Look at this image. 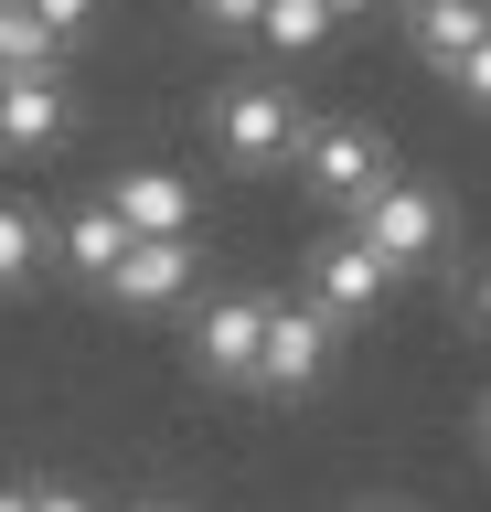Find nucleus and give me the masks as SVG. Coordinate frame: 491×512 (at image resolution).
Returning <instances> with one entry per match:
<instances>
[{
    "label": "nucleus",
    "instance_id": "nucleus-1",
    "mask_svg": "<svg viewBox=\"0 0 491 512\" xmlns=\"http://www.w3.org/2000/svg\"><path fill=\"white\" fill-rule=\"evenodd\" d=\"M203 139L225 171H289L299 139H310V107H299L289 75H225L214 107H203Z\"/></svg>",
    "mask_w": 491,
    "mask_h": 512
},
{
    "label": "nucleus",
    "instance_id": "nucleus-2",
    "mask_svg": "<svg viewBox=\"0 0 491 512\" xmlns=\"http://www.w3.org/2000/svg\"><path fill=\"white\" fill-rule=\"evenodd\" d=\"M342 224H353L363 246L385 256L395 278H438V267H449V235H459V224H449V192L417 182V171H385V182L363 192Z\"/></svg>",
    "mask_w": 491,
    "mask_h": 512
},
{
    "label": "nucleus",
    "instance_id": "nucleus-3",
    "mask_svg": "<svg viewBox=\"0 0 491 512\" xmlns=\"http://www.w3.org/2000/svg\"><path fill=\"white\" fill-rule=\"evenodd\" d=\"M385 171H395V150H385V128H374V118H310V139H299V160H289V182L310 192L331 224L353 214Z\"/></svg>",
    "mask_w": 491,
    "mask_h": 512
},
{
    "label": "nucleus",
    "instance_id": "nucleus-4",
    "mask_svg": "<svg viewBox=\"0 0 491 512\" xmlns=\"http://www.w3.org/2000/svg\"><path fill=\"white\" fill-rule=\"evenodd\" d=\"M299 299H310V310H331L342 331H363V320L395 299V267L363 246L353 224H331V235H310V246H299Z\"/></svg>",
    "mask_w": 491,
    "mask_h": 512
},
{
    "label": "nucleus",
    "instance_id": "nucleus-5",
    "mask_svg": "<svg viewBox=\"0 0 491 512\" xmlns=\"http://www.w3.org/2000/svg\"><path fill=\"white\" fill-rule=\"evenodd\" d=\"M75 139V64H0V160H43Z\"/></svg>",
    "mask_w": 491,
    "mask_h": 512
},
{
    "label": "nucleus",
    "instance_id": "nucleus-6",
    "mask_svg": "<svg viewBox=\"0 0 491 512\" xmlns=\"http://www.w3.org/2000/svg\"><path fill=\"white\" fill-rule=\"evenodd\" d=\"M331 363H342V320L310 310V299H278V310H267V352H257V384H246V395H321Z\"/></svg>",
    "mask_w": 491,
    "mask_h": 512
},
{
    "label": "nucleus",
    "instance_id": "nucleus-7",
    "mask_svg": "<svg viewBox=\"0 0 491 512\" xmlns=\"http://www.w3.org/2000/svg\"><path fill=\"white\" fill-rule=\"evenodd\" d=\"M267 288H203L193 299V374L203 384H257V352H267Z\"/></svg>",
    "mask_w": 491,
    "mask_h": 512
},
{
    "label": "nucleus",
    "instance_id": "nucleus-8",
    "mask_svg": "<svg viewBox=\"0 0 491 512\" xmlns=\"http://www.w3.org/2000/svg\"><path fill=\"white\" fill-rule=\"evenodd\" d=\"M107 299L118 310H182V299H203V246L193 235H129V256L107 267Z\"/></svg>",
    "mask_w": 491,
    "mask_h": 512
},
{
    "label": "nucleus",
    "instance_id": "nucleus-9",
    "mask_svg": "<svg viewBox=\"0 0 491 512\" xmlns=\"http://www.w3.org/2000/svg\"><path fill=\"white\" fill-rule=\"evenodd\" d=\"M107 203L129 214V235H193V224H203V192L182 182V171H161V160L118 171V182H107Z\"/></svg>",
    "mask_w": 491,
    "mask_h": 512
},
{
    "label": "nucleus",
    "instance_id": "nucleus-10",
    "mask_svg": "<svg viewBox=\"0 0 491 512\" xmlns=\"http://www.w3.org/2000/svg\"><path fill=\"white\" fill-rule=\"evenodd\" d=\"M395 32H406V54H417L427 75H449V64L491 32V0H406V11H395Z\"/></svg>",
    "mask_w": 491,
    "mask_h": 512
},
{
    "label": "nucleus",
    "instance_id": "nucleus-11",
    "mask_svg": "<svg viewBox=\"0 0 491 512\" xmlns=\"http://www.w3.org/2000/svg\"><path fill=\"white\" fill-rule=\"evenodd\" d=\"M54 256H65V278H86V288H107V267H118V256H129V214H118V203H75L65 224H54Z\"/></svg>",
    "mask_w": 491,
    "mask_h": 512
},
{
    "label": "nucleus",
    "instance_id": "nucleus-12",
    "mask_svg": "<svg viewBox=\"0 0 491 512\" xmlns=\"http://www.w3.org/2000/svg\"><path fill=\"white\" fill-rule=\"evenodd\" d=\"M43 267H54V224H43V203L0 192V299H22Z\"/></svg>",
    "mask_w": 491,
    "mask_h": 512
},
{
    "label": "nucleus",
    "instance_id": "nucleus-13",
    "mask_svg": "<svg viewBox=\"0 0 491 512\" xmlns=\"http://www.w3.org/2000/svg\"><path fill=\"white\" fill-rule=\"evenodd\" d=\"M438 310H449L459 342H491V246H470V256L438 267Z\"/></svg>",
    "mask_w": 491,
    "mask_h": 512
},
{
    "label": "nucleus",
    "instance_id": "nucleus-14",
    "mask_svg": "<svg viewBox=\"0 0 491 512\" xmlns=\"http://www.w3.org/2000/svg\"><path fill=\"white\" fill-rule=\"evenodd\" d=\"M331 32H342L331 0H267V11H257V43H267V54H321Z\"/></svg>",
    "mask_w": 491,
    "mask_h": 512
},
{
    "label": "nucleus",
    "instance_id": "nucleus-15",
    "mask_svg": "<svg viewBox=\"0 0 491 512\" xmlns=\"http://www.w3.org/2000/svg\"><path fill=\"white\" fill-rule=\"evenodd\" d=\"M0 64H75V54L54 43L43 11H0Z\"/></svg>",
    "mask_w": 491,
    "mask_h": 512
},
{
    "label": "nucleus",
    "instance_id": "nucleus-16",
    "mask_svg": "<svg viewBox=\"0 0 491 512\" xmlns=\"http://www.w3.org/2000/svg\"><path fill=\"white\" fill-rule=\"evenodd\" d=\"M438 86H449L459 107H470V118H491V32H481V43H470V54L449 64V75H438Z\"/></svg>",
    "mask_w": 491,
    "mask_h": 512
},
{
    "label": "nucleus",
    "instance_id": "nucleus-17",
    "mask_svg": "<svg viewBox=\"0 0 491 512\" xmlns=\"http://www.w3.org/2000/svg\"><path fill=\"white\" fill-rule=\"evenodd\" d=\"M43 22H54V43H65V54H86V43H97V11L107 0H33Z\"/></svg>",
    "mask_w": 491,
    "mask_h": 512
},
{
    "label": "nucleus",
    "instance_id": "nucleus-18",
    "mask_svg": "<svg viewBox=\"0 0 491 512\" xmlns=\"http://www.w3.org/2000/svg\"><path fill=\"white\" fill-rule=\"evenodd\" d=\"M193 11H203V32H257L267 0H193Z\"/></svg>",
    "mask_w": 491,
    "mask_h": 512
},
{
    "label": "nucleus",
    "instance_id": "nucleus-19",
    "mask_svg": "<svg viewBox=\"0 0 491 512\" xmlns=\"http://www.w3.org/2000/svg\"><path fill=\"white\" fill-rule=\"evenodd\" d=\"M33 512H97V502H86V491H65V480H43V491H33Z\"/></svg>",
    "mask_w": 491,
    "mask_h": 512
},
{
    "label": "nucleus",
    "instance_id": "nucleus-20",
    "mask_svg": "<svg viewBox=\"0 0 491 512\" xmlns=\"http://www.w3.org/2000/svg\"><path fill=\"white\" fill-rule=\"evenodd\" d=\"M470 448H481V459H491V395H481V406H470Z\"/></svg>",
    "mask_w": 491,
    "mask_h": 512
},
{
    "label": "nucleus",
    "instance_id": "nucleus-21",
    "mask_svg": "<svg viewBox=\"0 0 491 512\" xmlns=\"http://www.w3.org/2000/svg\"><path fill=\"white\" fill-rule=\"evenodd\" d=\"M0 512H33V491H11V480H0Z\"/></svg>",
    "mask_w": 491,
    "mask_h": 512
},
{
    "label": "nucleus",
    "instance_id": "nucleus-22",
    "mask_svg": "<svg viewBox=\"0 0 491 512\" xmlns=\"http://www.w3.org/2000/svg\"><path fill=\"white\" fill-rule=\"evenodd\" d=\"M331 11H342V22H353V11H374V0H331Z\"/></svg>",
    "mask_w": 491,
    "mask_h": 512
},
{
    "label": "nucleus",
    "instance_id": "nucleus-23",
    "mask_svg": "<svg viewBox=\"0 0 491 512\" xmlns=\"http://www.w3.org/2000/svg\"><path fill=\"white\" fill-rule=\"evenodd\" d=\"M353 512H406V502H353Z\"/></svg>",
    "mask_w": 491,
    "mask_h": 512
},
{
    "label": "nucleus",
    "instance_id": "nucleus-24",
    "mask_svg": "<svg viewBox=\"0 0 491 512\" xmlns=\"http://www.w3.org/2000/svg\"><path fill=\"white\" fill-rule=\"evenodd\" d=\"M0 11H33V0H0Z\"/></svg>",
    "mask_w": 491,
    "mask_h": 512
},
{
    "label": "nucleus",
    "instance_id": "nucleus-25",
    "mask_svg": "<svg viewBox=\"0 0 491 512\" xmlns=\"http://www.w3.org/2000/svg\"><path fill=\"white\" fill-rule=\"evenodd\" d=\"M139 512H171V502H139Z\"/></svg>",
    "mask_w": 491,
    "mask_h": 512
}]
</instances>
